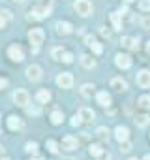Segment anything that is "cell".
<instances>
[{
	"mask_svg": "<svg viewBox=\"0 0 150 160\" xmlns=\"http://www.w3.org/2000/svg\"><path fill=\"white\" fill-rule=\"evenodd\" d=\"M40 6L51 12V8H53V0H40Z\"/></svg>",
	"mask_w": 150,
	"mask_h": 160,
	"instance_id": "obj_35",
	"label": "cell"
},
{
	"mask_svg": "<svg viewBox=\"0 0 150 160\" xmlns=\"http://www.w3.org/2000/svg\"><path fill=\"white\" fill-rule=\"evenodd\" d=\"M96 98H98V104H100V106H103V108H107V106L111 104V96H109L105 91L98 92V96H96Z\"/></svg>",
	"mask_w": 150,
	"mask_h": 160,
	"instance_id": "obj_19",
	"label": "cell"
},
{
	"mask_svg": "<svg viewBox=\"0 0 150 160\" xmlns=\"http://www.w3.org/2000/svg\"><path fill=\"white\" fill-rule=\"evenodd\" d=\"M131 151V141H120V152H129Z\"/></svg>",
	"mask_w": 150,
	"mask_h": 160,
	"instance_id": "obj_30",
	"label": "cell"
},
{
	"mask_svg": "<svg viewBox=\"0 0 150 160\" xmlns=\"http://www.w3.org/2000/svg\"><path fill=\"white\" fill-rule=\"evenodd\" d=\"M115 64H116L118 68L126 70V68H129V66H131V58H129L128 55H122V53H118V55L115 57Z\"/></svg>",
	"mask_w": 150,
	"mask_h": 160,
	"instance_id": "obj_9",
	"label": "cell"
},
{
	"mask_svg": "<svg viewBox=\"0 0 150 160\" xmlns=\"http://www.w3.org/2000/svg\"><path fill=\"white\" fill-rule=\"evenodd\" d=\"M139 106H141L143 109H150V96H146V94L141 96V98H139Z\"/></svg>",
	"mask_w": 150,
	"mask_h": 160,
	"instance_id": "obj_27",
	"label": "cell"
},
{
	"mask_svg": "<svg viewBox=\"0 0 150 160\" xmlns=\"http://www.w3.org/2000/svg\"><path fill=\"white\" fill-rule=\"evenodd\" d=\"M115 138H116L118 141H126V139L129 138V130H128L126 126H116V128H115Z\"/></svg>",
	"mask_w": 150,
	"mask_h": 160,
	"instance_id": "obj_17",
	"label": "cell"
},
{
	"mask_svg": "<svg viewBox=\"0 0 150 160\" xmlns=\"http://www.w3.org/2000/svg\"><path fill=\"white\" fill-rule=\"evenodd\" d=\"M141 27H143V28H146V30H150V15L141 17Z\"/></svg>",
	"mask_w": 150,
	"mask_h": 160,
	"instance_id": "obj_31",
	"label": "cell"
},
{
	"mask_svg": "<svg viewBox=\"0 0 150 160\" xmlns=\"http://www.w3.org/2000/svg\"><path fill=\"white\" fill-rule=\"evenodd\" d=\"M100 34H101L103 38H109V36H111V30L105 28V27H101V28H100Z\"/></svg>",
	"mask_w": 150,
	"mask_h": 160,
	"instance_id": "obj_38",
	"label": "cell"
},
{
	"mask_svg": "<svg viewBox=\"0 0 150 160\" xmlns=\"http://www.w3.org/2000/svg\"><path fill=\"white\" fill-rule=\"evenodd\" d=\"M36 100H38L40 104H47V102L51 100V92H49L47 89H41V91H38V94H36Z\"/></svg>",
	"mask_w": 150,
	"mask_h": 160,
	"instance_id": "obj_18",
	"label": "cell"
},
{
	"mask_svg": "<svg viewBox=\"0 0 150 160\" xmlns=\"http://www.w3.org/2000/svg\"><path fill=\"white\" fill-rule=\"evenodd\" d=\"M28 40H30L32 45H40V43H43V40H45V32H43L41 28H32V30L28 32Z\"/></svg>",
	"mask_w": 150,
	"mask_h": 160,
	"instance_id": "obj_4",
	"label": "cell"
},
{
	"mask_svg": "<svg viewBox=\"0 0 150 160\" xmlns=\"http://www.w3.org/2000/svg\"><path fill=\"white\" fill-rule=\"evenodd\" d=\"M73 8H75V12H77L81 17H88L92 13V4L88 2V0H77Z\"/></svg>",
	"mask_w": 150,
	"mask_h": 160,
	"instance_id": "obj_1",
	"label": "cell"
},
{
	"mask_svg": "<svg viewBox=\"0 0 150 160\" xmlns=\"http://www.w3.org/2000/svg\"><path fill=\"white\" fill-rule=\"evenodd\" d=\"M62 55H64V49H62V47H56V49H53V58L60 60V58H62Z\"/></svg>",
	"mask_w": 150,
	"mask_h": 160,
	"instance_id": "obj_32",
	"label": "cell"
},
{
	"mask_svg": "<svg viewBox=\"0 0 150 160\" xmlns=\"http://www.w3.org/2000/svg\"><path fill=\"white\" fill-rule=\"evenodd\" d=\"M47 15H49V10H45V8H41V6H36V8H32V10H30V15H28V19L40 21V19H45Z\"/></svg>",
	"mask_w": 150,
	"mask_h": 160,
	"instance_id": "obj_6",
	"label": "cell"
},
{
	"mask_svg": "<svg viewBox=\"0 0 150 160\" xmlns=\"http://www.w3.org/2000/svg\"><path fill=\"white\" fill-rule=\"evenodd\" d=\"M120 43H122L126 49H131V51H137V47H139V40H137V38H129V36H124Z\"/></svg>",
	"mask_w": 150,
	"mask_h": 160,
	"instance_id": "obj_11",
	"label": "cell"
},
{
	"mask_svg": "<svg viewBox=\"0 0 150 160\" xmlns=\"http://www.w3.org/2000/svg\"><path fill=\"white\" fill-rule=\"evenodd\" d=\"M143 160H150V156H144V158H143Z\"/></svg>",
	"mask_w": 150,
	"mask_h": 160,
	"instance_id": "obj_45",
	"label": "cell"
},
{
	"mask_svg": "<svg viewBox=\"0 0 150 160\" xmlns=\"http://www.w3.org/2000/svg\"><path fill=\"white\" fill-rule=\"evenodd\" d=\"M25 151H26V152H30V154H34V152L38 151V143H34V141H28V143L25 145Z\"/></svg>",
	"mask_w": 150,
	"mask_h": 160,
	"instance_id": "obj_29",
	"label": "cell"
},
{
	"mask_svg": "<svg viewBox=\"0 0 150 160\" xmlns=\"http://www.w3.org/2000/svg\"><path fill=\"white\" fill-rule=\"evenodd\" d=\"M90 47H92V51H94L96 55H101V53H103V47H101V45H100L98 42H94V43H92Z\"/></svg>",
	"mask_w": 150,
	"mask_h": 160,
	"instance_id": "obj_36",
	"label": "cell"
},
{
	"mask_svg": "<svg viewBox=\"0 0 150 160\" xmlns=\"http://www.w3.org/2000/svg\"><path fill=\"white\" fill-rule=\"evenodd\" d=\"M45 145H47V149H49V152H51V154H56V152H58V143H56L54 139H49Z\"/></svg>",
	"mask_w": 150,
	"mask_h": 160,
	"instance_id": "obj_26",
	"label": "cell"
},
{
	"mask_svg": "<svg viewBox=\"0 0 150 160\" xmlns=\"http://www.w3.org/2000/svg\"><path fill=\"white\" fill-rule=\"evenodd\" d=\"M8 128L13 130V132H15V130H21V128H23V121H21L19 117H15V115H10V117H8Z\"/></svg>",
	"mask_w": 150,
	"mask_h": 160,
	"instance_id": "obj_15",
	"label": "cell"
},
{
	"mask_svg": "<svg viewBox=\"0 0 150 160\" xmlns=\"http://www.w3.org/2000/svg\"><path fill=\"white\" fill-rule=\"evenodd\" d=\"M2 152H4V149H2V145H0V156H2Z\"/></svg>",
	"mask_w": 150,
	"mask_h": 160,
	"instance_id": "obj_43",
	"label": "cell"
},
{
	"mask_svg": "<svg viewBox=\"0 0 150 160\" xmlns=\"http://www.w3.org/2000/svg\"><path fill=\"white\" fill-rule=\"evenodd\" d=\"M62 119H64L62 111H53V113H51V122H53V124H60Z\"/></svg>",
	"mask_w": 150,
	"mask_h": 160,
	"instance_id": "obj_25",
	"label": "cell"
},
{
	"mask_svg": "<svg viewBox=\"0 0 150 160\" xmlns=\"http://www.w3.org/2000/svg\"><path fill=\"white\" fill-rule=\"evenodd\" d=\"M137 85L141 89H148L150 87V72L148 70H143L137 73Z\"/></svg>",
	"mask_w": 150,
	"mask_h": 160,
	"instance_id": "obj_5",
	"label": "cell"
},
{
	"mask_svg": "<svg viewBox=\"0 0 150 160\" xmlns=\"http://www.w3.org/2000/svg\"><path fill=\"white\" fill-rule=\"evenodd\" d=\"M2 160H10V158H2Z\"/></svg>",
	"mask_w": 150,
	"mask_h": 160,
	"instance_id": "obj_47",
	"label": "cell"
},
{
	"mask_svg": "<svg viewBox=\"0 0 150 160\" xmlns=\"http://www.w3.org/2000/svg\"><path fill=\"white\" fill-rule=\"evenodd\" d=\"M146 51H148V53H150V42H148V43H146Z\"/></svg>",
	"mask_w": 150,
	"mask_h": 160,
	"instance_id": "obj_42",
	"label": "cell"
},
{
	"mask_svg": "<svg viewBox=\"0 0 150 160\" xmlns=\"http://www.w3.org/2000/svg\"><path fill=\"white\" fill-rule=\"evenodd\" d=\"M111 89H115V91H118V92H124V91L128 89V83L124 81L122 77H115L113 81H111Z\"/></svg>",
	"mask_w": 150,
	"mask_h": 160,
	"instance_id": "obj_13",
	"label": "cell"
},
{
	"mask_svg": "<svg viewBox=\"0 0 150 160\" xmlns=\"http://www.w3.org/2000/svg\"><path fill=\"white\" fill-rule=\"evenodd\" d=\"M81 64H83L85 68H94V66H96V62H94V58H92L90 55H83V57H81Z\"/></svg>",
	"mask_w": 150,
	"mask_h": 160,
	"instance_id": "obj_22",
	"label": "cell"
},
{
	"mask_svg": "<svg viewBox=\"0 0 150 160\" xmlns=\"http://www.w3.org/2000/svg\"><path fill=\"white\" fill-rule=\"evenodd\" d=\"M60 60H62V62H66V64H71V62H73V55L64 51V55H62V58H60Z\"/></svg>",
	"mask_w": 150,
	"mask_h": 160,
	"instance_id": "obj_33",
	"label": "cell"
},
{
	"mask_svg": "<svg viewBox=\"0 0 150 160\" xmlns=\"http://www.w3.org/2000/svg\"><path fill=\"white\" fill-rule=\"evenodd\" d=\"M81 94H83V96H87V98H90V96L94 94V87H92V85H88V83H87V85H83V87H81Z\"/></svg>",
	"mask_w": 150,
	"mask_h": 160,
	"instance_id": "obj_24",
	"label": "cell"
},
{
	"mask_svg": "<svg viewBox=\"0 0 150 160\" xmlns=\"http://www.w3.org/2000/svg\"><path fill=\"white\" fill-rule=\"evenodd\" d=\"M111 21H113V25H115L116 30L122 28V15H120L118 12H116V13H111Z\"/></svg>",
	"mask_w": 150,
	"mask_h": 160,
	"instance_id": "obj_21",
	"label": "cell"
},
{
	"mask_svg": "<svg viewBox=\"0 0 150 160\" xmlns=\"http://www.w3.org/2000/svg\"><path fill=\"white\" fill-rule=\"evenodd\" d=\"M81 122H83V119L79 117V113H77V115H73V117H71V126H79Z\"/></svg>",
	"mask_w": 150,
	"mask_h": 160,
	"instance_id": "obj_37",
	"label": "cell"
},
{
	"mask_svg": "<svg viewBox=\"0 0 150 160\" xmlns=\"http://www.w3.org/2000/svg\"><path fill=\"white\" fill-rule=\"evenodd\" d=\"M34 160H41V158H34Z\"/></svg>",
	"mask_w": 150,
	"mask_h": 160,
	"instance_id": "obj_48",
	"label": "cell"
},
{
	"mask_svg": "<svg viewBox=\"0 0 150 160\" xmlns=\"http://www.w3.org/2000/svg\"><path fill=\"white\" fill-rule=\"evenodd\" d=\"M129 160H137V158H129Z\"/></svg>",
	"mask_w": 150,
	"mask_h": 160,
	"instance_id": "obj_49",
	"label": "cell"
},
{
	"mask_svg": "<svg viewBox=\"0 0 150 160\" xmlns=\"http://www.w3.org/2000/svg\"><path fill=\"white\" fill-rule=\"evenodd\" d=\"M139 8H141L143 12H150V0H141V2H139Z\"/></svg>",
	"mask_w": 150,
	"mask_h": 160,
	"instance_id": "obj_34",
	"label": "cell"
},
{
	"mask_svg": "<svg viewBox=\"0 0 150 160\" xmlns=\"http://www.w3.org/2000/svg\"><path fill=\"white\" fill-rule=\"evenodd\" d=\"M13 2H23V0H13Z\"/></svg>",
	"mask_w": 150,
	"mask_h": 160,
	"instance_id": "obj_46",
	"label": "cell"
},
{
	"mask_svg": "<svg viewBox=\"0 0 150 160\" xmlns=\"http://www.w3.org/2000/svg\"><path fill=\"white\" fill-rule=\"evenodd\" d=\"M148 122H150V117H148V115H137V117H135V124L141 126V128L148 126Z\"/></svg>",
	"mask_w": 150,
	"mask_h": 160,
	"instance_id": "obj_20",
	"label": "cell"
},
{
	"mask_svg": "<svg viewBox=\"0 0 150 160\" xmlns=\"http://www.w3.org/2000/svg\"><path fill=\"white\" fill-rule=\"evenodd\" d=\"M13 102H15L17 106H21V108H25V106H28V102H30V94H28L25 89H19V91L13 92Z\"/></svg>",
	"mask_w": 150,
	"mask_h": 160,
	"instance_id": "obj_2",
	"label": "cell"
},
{
	"mask_svg": "<svg viewBox=\"0 0 150 160\" xmlns=\"http://www.w3.org/2000/svg\"><path fill=\"white\" fill-rule=\"evenodd\" d=\"M26 77L30 79V81H38V79L41 77V68L38 64H30L26 68Z\"/></svg>",
	"mask_w": 150,
	"mask_h": 160,
	"instance_id": "obj_8",
	"label": "cell"
},
{
	"mask_svg": "<svg viewBox=\"0 0 150 160\" xmlns=\"http://www.w3.org/2000/svg\"><path fill=\"white\" fill-rule=\"evenodd\" d=\"M124 2H126V4H129V2H133V0H124Z\"/></svg>",
	"mask_w": 150,
	"mask_h": 160,
	"instance_id": "obj_44",
	"label": "cell"
},
{
	"mask_svg": "<svg viewBox=\"0 0 150 160\" xmlns=\"http://www.w3.org/2000/svg\"><path fill=\"white\" fill-rule=\"evenodd\" d=\"M56 85H58L60 89H69V87L73 85V75L68 73V72L58 73V77H56Z\"/></svg>",
	"mask_w": 150,
	"mask_h": 160,
	"instance_id": "obj_3",
	"label": "cell"
},
{
	"mask_svg": "<svg viewBox=\"0 0 150 160\" xmlns=\"http://www.w3.org/2000/svg\"><path fill=\"white\" fill-rule=\"evenodd\" d=\"M79 117L83 119V122H92L94 121V111L90 108H81L79 109Z\"/></svg>",
	"mask_w": 150,
	"mask_h": 160,
	"instance_id": "obj_16",
	"label": "cell"
},
{
	"mask_svg": "<svg viewBox=\"0 0 150 160\" xmlns=\"http://www.w3.org/2000/svg\"><path fill=\"white\" fill-rule=\"evenodd\" d=\"M56 32L58 34H71L73 32V27H71V23H68V21H60V23H56Z\"/></svg>",
	"mask_w": 150,
	"mask_h": 160,
	"instance_id": "obj_14",
	"label": "cell"
},
{
	"mask_svg": "<svg viewBox=\"0 0 150 160\" xmlns=\"http://www.w3.org/2000/svg\"><path fill=\"white\" fill-rule=\"evenodd\" d=\"M4 87H8V79L6 77H0V89H4Z\"/></svg>",
	"mask_w": 150,
	"mask_h": 160,
	"instance_id": "obj_41",
	"label": "cell"
},
{
	"mask_svg": "<svg viewBox=\"0 0 150 160\" xmlns=\"http://www.w3.org/2000/svg\"><path fill=\"white\" fill-rule=\"evenodd\" d=\"M8 55H10V58L15 60V62H21V60L25 58V51H23V47H19V45H12V47L8 49Z\"/></svg>",
	"mask_w": 150,
	"mask_h": 160,
	"instance_id": "obj_7",
	"label": "cell"
},
{
	"mask_svg": "<svg viewBox=\"0 0 150 160\" xmlns=\"http://www.w3.org/2000/svg\"><path fill=\"white\" fill-rule=\"evenodd\" d=\"M101 151H103V149H101L100 145H90V147H88V152H90L92 156H96V158L101 154Z\"/></svg>",
	"mask_w": 150,
	"mask_h": 160,
	"instance_id": "obj_28",
	"label": "cell"
},
{
	"mask_svg": "<svg viewBox=\"0 0 150 160\" xmlns=\"http://www.w3.org/2000/svg\"><path fill=\"white\" fill-rule=\"evenodd\" d=\"M12 12L10 10H0V28H6L12 23Z\"/></svg>",
	"mask_w": 150,
	"mask_h": 160,
	"instance_id": "obj_12",
	"label": "cell"
},
{
	"mask_svg": "<svg viewBox=\"0 0 150 160\" xmlns=\"http://www.w3.org/2000/svg\"><path fill=\"white\" fill-rule=\"evenodd\" d=\"M96 136H98L101 141H109V130H107L105 126H100V128L96 130Z\"/></svg>",
	"mask_w": 150,
	"mask_h": 160,
	"instance_id": "obj_23",
	"label": "cell"
},
{
	"mask_svg": "<svg viewBox=\"0 0 150 160\" xmlns=\"http://www.w3.org/2000/svg\"><path fill=\"white\" fill-rule=\"evenodd\" d=\"M94 42H96V40H94V36H87V38H85V43H87L88 47H90V45H92Z\"/></svg>",
	"mask_w": 150,
	"mask_h": 160,
	"instance_id": "obj_40",
	"label": "cell"
},
{
	"mask_svg": "<svg viewBox=\"0 0 150 160\" xmlns=\"http://www.w3.org/2000/svg\"><path fill=\"white\" fill-rule=\"evenodd\" d=\"M98 160H111V154L107 151H101V154L98 156Z\"/></svg>",
	"mask_w": 150,
	"mask_h": 160,
	"instance_id": "obj_39",
	"label": "cell"
},
{
	"mask_svg": "<svg viewBox=\"0 0 150 160\" xmlns=\"http://www.w3.org/2000/svg\"><path fill=\"white\" fill-rule=\"evenodd\" d=\"M62 149H66V151H75V149H77V139H75L73 136L62 138Z\"/></svg>",
	"mask_w": 150,
	"mask_h": 160,
	"instance_id": "obj_10",
	"label": "cell"
}]
</instances>
